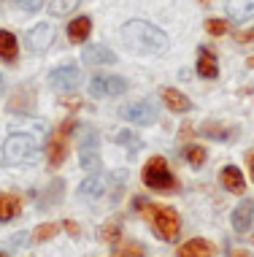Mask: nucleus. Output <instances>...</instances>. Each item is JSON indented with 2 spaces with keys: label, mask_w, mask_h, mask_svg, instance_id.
<instances>
[{
  "label": "nucleus",
  "mask_w": 254,
  "mask_h": 257,
  "mask_svg": "<svg viewBox=\"0 0 254 257\" xmlns=\"http://www.w3.org/2000/svg\"><path fill=\"white\" fill-rule=\"evenodd\" d=\"M122 38L127 41V46H133L141 54H162L168 49L165 33L149 22H141V19H133V22H127L122 27Z\"/></svg>",
  "instance_id": "obj_1"
},
{
  "label": "nucleus",
  "mask_w": 254,
  "mask_h": 257,
  "mask_svg": "<svg viewBox=\"0 0 254 257\" xmlns=\"http://www.w3.org/2000/svg\"><path fill=\"white\" fill-rule=\"evenodd\" d=\"M135 206L146 214V219L152 222V230L160 241H176L178 233H181V219H178V211L170 206H160V203H143V200H135Z\"/></svg>",
  "instance_id": "obj_2"
},
{
  "label": "nucleus",
  "mask_w": 254,
  "mask_h": 257,
  "mask_svg": "<svg viewBox=\"0 0 254 257\" xmlns=\"http://www.w3.org/2000/svg\"><path fill=\"white\" fill-rule=\"evenodd\" d=\"M38 160V144L33 141V136L27 133H14L6 138L3 144V163L9 168L17 165H33Z\"/></svg>",
  "instance_id": "obj_3"
},
{
  "label": "nucleus",
  "mask_w": 254,
  "mask_h": 257,
  "mask_svg": "<svg viewBox=\"0 0 254 257\" xmlns=\"http://www.w3.org/2000/svg\"><path fill=\"white\" fill-rule=\"evenodd\" d=\"M141 179H143V184H146L149 190H157V192H173V190H178L176 176L170 173L165 157H160V155L149 157V163L143 165V176Z\"/></svg>",
  "instance_id": "obj_4"
},
{
  "label": "nucleus",
  "mask_w": 254,
  "mask_h": 257,
  "mask_svg": "<svg viewBox=\"0 0 254 257\" xmlns=\"http://www.w3.org/2000/svg\"><path fill=\"white\" fill-rule=\"evenodd\" d=\"M127 89V81L119 76H95L89 84V95L92 98H116Z\"/></svg>",
  "instance_id": "obj_5"
},
{
  "label": "nucleus",
  "mask_w": 254,
  "mask_h": 257,
  "mask_svg": "<svg viewBox=\"0 0 254 257\" xmlns=\"http://www.w3.org/2000/svg\"><path fill=\"white\" fill-rule=\"evenodd\" d=\"M81 81V71L73 62H68V65L63 68H54V71L49 73V84L54 89H63V92H68V89H76Z\"/></svg>",
  "instance_id": "obj_6"
},
{
  "label": "nucleus",
  "mask_w": 254,
  "mask_h": 257,
  "mask_svg": "<svg viewBox=\"0 0 254 257\" xmlns=\"http://www.w3.org/2000/svg\"><path fill=\"white\" fill-rule=\"evenodd\" d=\"M122 116L133 124H154L157 122V106L152 100H141V103H133V106L122 108Z\"/></svg>",
  "instance_id": "obj_7"
},
{
  "label": "nucleus",
  "mask_w": 254,
  "mask_h": 257,
  "mask_svg": "<svg viewBox=\"0 0 254 257\" xmlns=\"http://www.w3.org/2000/svg\"><path fill=\"white\" fill-rule=\"evenodd\" d=\"M100 136L95 130H87L84 133V141H81V168L87 171H98L100 168Z\"/></svg>",
  "instance_id": "obj_8"
},
{
  "label": "nucleus",
  "mask_w": 254,
  "mask_h": 257,
  "mask_svg": "<svg viewBox=\"0 0 254 257\" xmlns=\"http://www.w3.org/2000/svg\"><path fill=\"white\" fill-rule=\"evenodd\" d=\"M52 41H54V27L46 25V22L36 25L30 33H27V46H30V52H36V54H41L46 46H52Z\"/></svg>",
  "instance_id": "obj_9"
},
{
  "label": "nucleus",
  "mask_w": 254,
  "mask_h": 257,
  "mask_svg": "<svg viewBox=\"0 0 254 257\" xmlns=\"http://www.w3.org/2000/svg\"><path fill=\"white\" fill-rule=\"evenodd\" d=\"M219 182H222V187L227 192H235V195H243V190H246V179L235 165H224L222 173H219Z\"/></svg>",
  "instance_id": "obj_10"
},
{
  "label": "nucleus",
  "mask_w": 254,
  "mask_h": 257,
  "mask_svg": "<svg viewBox=\"0 0 254 257\" xmlns=\"http://www.w3.org/2000/svg\"><path fill=\"white\" fill-rule=\"evenodd\" d=\"M214 254H216V249L205 238H189L187 244H181L176 252V257H214Z\"/></svg>",
  "instance_id": "obj_11"
},
{
  "label": "nucleus",
  "mask_w": 254,
  "mask_h": 257,
  "mask_svg": "<svg viewBox=\"0 0 254 257\" xmlns=\"http://www.w3.org/2000/svg\"><path fill=\"white\" fill-rule=\"evenodd\" d=\"M84 65H114L116 62V54L108 49V46H87L84 54H81Z\"/></svg>",
  "instance_id": "obj_12"
},
{
  "label": "nucleus",
  "mask_w": 254,
  "mask_h": 257,
  "mask_svg": "<svg viewBox=\"0 0 254 257\" xmlns=\"http://www.w3.org/2000/svg\"><path fill=\"white\" fill-rule=\"evenodd\" d=\"M65 155H68L65 138L57 133L49 144H46V163H49V168H60V165L65 163Z\"/></svg>",
  "instance_id": "obj_13"
},
{
  "label": "nucleus",
  "mask_w": 254,
  "mask_h": 257,
  "mask_svg": "<svg viewBox=\"0 0 254 257\" xmlns=\"http://www.w3.org/2000/svg\"><path fill=\"white\" fill-rule=\"evenodd\" d=\"M251 219H254V203L251 200L238 203L235 211H232V227H235L238 233H246L251 227Z\"/></svg>",
  "instance_id": "obj_14"
},
{
  "label": "nucleus",
  "mask_w": 254,
  "mask_h": 257,
  "mask_svg": "<svg viewBox=\"0 0 254 257\" xmlns=\"http://www.w3.org/2000/svg\"><path fill=\"white\" fill-rule=\"evenodd\" d=\"M227 14L232 22H249L254 19V0H227Z\"/></svg>",
  "instance_id": "obj_15"
},
{
  "label": "nucleus",
  "mask_w": 254,
  "mask_h": 257,
  "mask_svg": "<svg viewBox=\"0 0 254 257\" xmlns=\"http://www.w3.org/2000/svg\"><path fill=\"white\" fill-rule=\"evenodd\" d=\"M162 100H165V106L173 111V114H187L189 111V98L184 92H178V89H170V87H165L162 89Z\"/></svg>",
  "instance_id": "obj_16"
},
{
  "label": "nucleus",
  "mask_w": 254,
  "mask_h": 257,
  "mask_svg": "<svg viewBox=\"0 0 254 257\" xmlns=\"http://www.w3.org/2000/svg\"><path fill=\"white\" fill-rule=\"evenodd\" d=\"M106 190H108V179L100 176V173H95V176L84 179V184L79 187V195L81 198H100Z\"/></svg>",
  "instance_id": "obj_17"
},
{
  "label": "nucleus",
  "mask_w": 254,
  "mask_h": 257,
  "mask_svg": "<svg viewBox=\"0 0 254 257\" xmlns=\"http://www.w3.org/2000/svg\"><path fill=\"white\" fill-rule=\"evenodd\" d=\"M89 33H92V19L89 17H76L68 25V38H71L73 44H84L89 38Z\"/></svg>",
  "instance_id": "obj_18"
},
{
  "label": "nucleus",
  "mask_w": 254,
  "mask_h": 257,
  "mask_svg": "<svg viewBox=\"0 0 254 257\" xmlns=\"http://www.w3.org/2000/svg\"><path fill=\"white\" fill-rule=\"evenodd\" d=\"M19 208H22V203H19L17 195H11V192H0V222H11L19 214Z\"/></svg>",
  "instance_id": "obj_19"
},
{
  "label": "nucleus",
  "mask_w": 254,
  "mask_h": 257,
  "mask_svg": "<svg viewBox=\"0 0 254 257\" xmlns=\"http://www.w3.org/2000/svg\"><path fill=\"white\" fill-rule=\"evenodd\" d=\"M197 73H200L203 79H214V76L219 73L214 52H208V49H200V52H197Z\"/></svg>",
  "instance_id": "obj_20"
},
{
  "label": "nucleus",
  "mask_w": 254,
  "mask_h": 257,
  "mask_svg": "<svg viewBox=\"0 0 254 257\" xmlns=\"http://www.w3.org/2000/svg\"><path fill=\"white\" fill-rule=\"evenodd\" d=\"M19 54V46H17V36L9 30H0V60L6 62H14Z\"/></svg>",
  "instance_id": "obj_21"
},
{
  "label": "nucleus",
  "mask_w": 254,
  "mask_h": 257,
  "mask_svg": "<svg viewBox=\"0 0 254 257\" xmlns=\"http://www.w3.org/2000/svg\"><path fill=\"white\" fill-rule=\"evenodd\" d=\"M98 238L106 241V244H119L122 241V225L119 222H106L98 230Z\"/></svg>",
  "instance_id": "obj_22"
},
{
  "label": "nucleus",
  "mask_w": 254,
  "mask_h": 257,
  "mask_svg": "<svg viewBox=\"0 0 254 257\" xmlns=\"http://www.w3.org/2000/svg\"><path fill=\"white\" fill-rule=\"evenodd\" d=\"M205 157H208V152H205L200 144H192V147L184 149V160H187L192 168H200V165L205 163Z\"/></svg>",
  "instance_id": "obj_23"
},
{
  "label": "nucleus",
  "mask_w": 254,
  "mask_h": 257,
  "mask_svg": "<svg viewBox=\"0 0 254 257\" xmlns=\"http://www.w3.org/2000/svg\"><path fill=\"white\" fill-rule=\"evenodd\" d=\"M60 233V225H54V222H46V225H38L36 227V233H33V238L38 241H49V238H54V235Z\"/></svg>",
  "instance_id": "obj_24"
},
{
  "label": "nucleus",
  "mask_w": 254,
  "mask_h": 257,
  "mask_svg": "<svg viewBox=\"0 0 254 257\" xmlns=\"http://www.w3.org/2000/svg\"><path fill=\"white\" fill-rule=\"evenodd\" d=\"M200 130H203V136L216 138V141H227V133H230L227 127H222V124H216V122H205Z\"/></svg>",
  "instance_id": "obj_25"
},
{
  "label": "nucleus",
  "mask_w": 254,
  "mask_h": 257,
  "mask_svg": "<svg viewBox=\"0 0 254 257\" xmlns=\"http://www.w3.org/2000/svg\"><path fill=\"white\" fill-rule=\"evenodd\" d=\"M116 144H119V147H127V149H130V155H135V152L141 149V141H138V138H135L133 133H127V130L116 133Z\"/></svg>",
  "instance_id": "obj_26"
},
{
  "label": "nucleus",
  "mask_w": 254,
  "mask_h": 257,
  "mask_svg": "<svg viewBox=\"0 0 254 257\" xmlns=\"http://www.w3.org/2000/svg\"><path fill=\"white\" fill-rule=\"evenodd\" d=\"M79 6V0H52V14L54 17H63V14H71L73 9Z\"/></svg>",
  "instance_id": "obj_27"
},
{
  "label": "nucleus",
  "mask_w": 254,
  "mask_h": 257,
  "mask_svg": "<svg viewBox=\"0 0 254 257\" xmlns=\"http://www.w3.org/2000/svg\"><path fill=\"white\" fill-rule=\"evenodd\" d=\"M227 30L230 25L224 19H205V33H211V36H224Z\"/></svg>",
  "instance_id": "obj_28"
},
{
  "label": "nucleus",
  "mask_w": 254,
  "mask_h": 257,
  "mask_svg": "<svg viewBox=\"0 0 254 257\" xmlns=\"http://www.w3.org/2000/svg\"><path fill=\"white\" fill-rule=\"evenodd\" d=\"M114 257H143V246L135 244V241H127V244L122 246Z\"/></svg>",
  "instance_id": "obj_29"
},
{
  "label": "nucleus",
  "mask_w": 254,
  "mask_h": 257,
  "mask_svg": "<svg viewBox=\"0 0 254 257\" xmlns=\"http://www.w3.org/2000/svg\"><path fill=\"white\" fill-rule=\"evenodd\" d=\"M17 3H19V9H25V11H38L41 9V3H44V0H17Z\"/></svg>",
  "instance_id": "obj_30"
},
{
  "label": "nucleus",
  "mask_w": 254,
  "mask_h": 257,
  "mask_svg": "<svg viewBox=\"0 0 254 257\" xmlns=\"http://www.w3.org/2000/svg\"><path fill=\"white\" fill-rule=\"evenodd\" d=\"M63 227H65V230L73 235V238H79V225H76L73 219H65V222H63Z\"/></svg>",
  "instance_id": "obj_31"
},
{
  "label": "nucleus",
  "mask_w": 254,
  "mask_h": 257,
  "mask_svg": "<svg viewBox=\"0 0 254 257\" xmlns=\"http://www.w3.org/2000/svg\"><path fill=\"white\" fill-rule=\"evenodd\" d=\"M235 38L241 41V44H246V41H254V27H251V30H238Z\"/></svg>",
  "instance_id": "obj_32"
},
{
  "label": "nucleus",
  "mask_w": 254,
  "mask_h": 257,
  "mask_svg": "<svg viewBox=\"0 0 254 257\" xmlns=\"http://www.w3.org/2000/svg\"><path fill=\"white\" fill-rule=\"evenodd\" d=\"M71 130H76V119H68V122L63 124V127H60V130H57V133H60V136H63V138H65L68 133H71Z\"/></svg>",
  "instance_id": "obj_33"
},
{
  "label": "nucleus",
  "mask_w": 254,
  "mask_h": 257,
  "mask_svg": "<svg viewBox=\"0 0 254 257\" xmlns=\"http://www.w3.org/2000/svg\"><path fill=\"white\" fill-rule=\"evenodd\" d=\"M246 165H249V176H251V182H254V149L246 152Z\"/></svg>",
  "instance_id": "obj_34"
},
{
  "label": "nucleus",
  "mask_w": 254,
  "mask_h": 257,
  "mask_svg": "<svg viewBox=\"0 0 254 257\" xmlns=\"http://www.w3.org/2000/svg\"><path fill=\"white\" fill-rule=\"evenodd\" d=\"M63 103H65L68 108H81V100H79V98H65Z\"/></svg>",
  "instance_id": "obj_35"
},
{
  "label": "nucleus",
  "mask_w": 254,
  "mask_h": 257,
  "mask_svg": "<svg viewBox=\"0 0 254 257\" xmlns=\"http://www.w3.org/2000/svg\"><path fill=\"white\" fill-rule=\"evenodd\" d=\"M227 257H251V252H246V249H232Z\"/></svg>",
  "instance_id": "obj_36"
},
{
  "label": "nucleus",
  "mask_w": 254,
  "mask_h": 257,
  "mask_svg": "<svg viewBox=\"0 0 254 257\" xmlns=\"http://www.w3.org/2000/svg\"><path fill=\"white\" fill-rule=\"evenodd\" d=\"M197 3H200V6H208V3H211V0H197Z\"/></svg>",
  "instance_id": "obj_37"
},
{
  "label": "nucleus",
  "mask_w": 254,
  "mask_h": 257,
  "mask_svg": "<svg viewBox=\"0 0 254 257\" xmlns=\"http://www.w3.org/2000/svg\"><path fill=\"white\" fill-rule=\"evenodd\" d=\"M0 95H3V76H0Z\"/></svg>",
  "instance_id": "obj_38"
},
{
  "label": "nucleus",
  "mask_w": 254,
  "mask_h": 257,
  "mask_svg": "<svg viewBox=\"0 0 254 257\" xmlns=\"http://www.w3.org/2000/svg\"><path fill=\"white\" fill-rule=\"evenodd\" d=\"M249 65H251V68H254V57H249Z\"/></svg>",
  "instance_id": "obj_39"
},
{
  "label": "nucleus",
  "mask_w": 254,
  "mask_h": 257,
  "mask_svg": "<svg viewBox=\"0 0 254 257\" xmlns=\"http://www.w3.org/2000/svg\"><path fill=\"white\" fill-rule=\"evenodd\" d=\"M0 257H6V254H0Z\"/></svg>",
  "instance_id": "obj_40"
}]
</instances>
